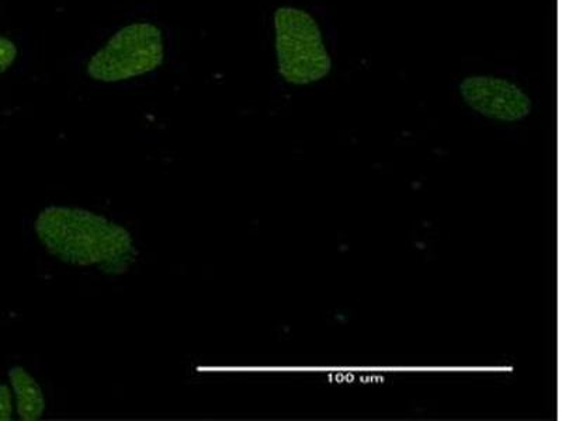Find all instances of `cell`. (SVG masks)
I'll list each match as a JSON object with an SVG mask.
<instances>
[{
	"label": "cell",
	"instance_id": "cell-4",
	"mask_svg": "<svg viewBox=\"0 0 562 421\" xmlns=\"http://www.w3.org/2000/svg\"><path fill=\"white\" fill-rule=\"evenodd\" d=\"M461 98L474 112L496 122L518 123L529 117L533 103L518 84L495 77H469L460 83Z\"/></svg>",
	"mask_w": 562,
	"mask_h": 421
},
{
	"label": "cell",
	"instance_id": "cell-1",
	"mask_svg": "<svg viewBox=\"0 0 562 421\" xmlns=\"http://www.w3.org/2000/svg\"><path fill=\"white\" fill-rule=\"evenodd\" d=\"M34 230L49 254L75 268L123 275L137 262L133 235L92 210L49 205L35 219Z\"/></svg>",
	"mask_w": 562,
	"mask_h": 421
},
{
	"label": "cell",
	"instance_id": "cell-3",
	"mask_svg": "<svg viewBox=\"0 0 562 421\" xmlns=\"http://www.w3.org/2000/svg\"><path fill=\"white\" fill-rule=\"evenodd\" d=\"M165 61L162 30L153 23L128 24L90 57L87 72L97 82H124L157 70Z\"/></svg>",
	"mask_w": 562,
	"mask_h": 421
},
{
	"label": "cell",
	"instance_id": "cell-6",
	"mask_svg": "<svg viewBox=\"0 0 562 421\" xmlns=\"http://www.w3.org/2000/svg\"><path fill=\"white\" fill-rule=\"evenodd\" d=\"M19 48L16 43L0 34V77L7 73L14 62L18 61Z\"/></svg>",
	"mask_w": 562,
	"mask_h": 421
},
{
	"label": "cell",
	"instance_id": "cell-7",
	"mask_svg": "<svg viewBox=\"0 0 562 421\" xmlns=\"http://www.w3.org/2000/svg\"><path fill=\"white\" fill-rule=\"evenodd\" d=\"M13 395L8 385L0 384V421L12 420Z\"/></svg>",
	"mask_w": 562,
	"mask_h": 421
},
{
	"label": "cell",
	"instance_id": "cell-2",
	"mask_svg": "<svg viewBox=\"0 0 562 421\" xmlns=\"http://www.w3.org/2000/svg\"><path fill=\"white\" fill-rule=\"evenodd\" d=\"M276 53L280 77L305 87L325 79L333 70L318 23L305 10L279 8L274 12Z\"/></svg>",
	"mask_w": 562,
	"mask_h": 421
},
{
	"label": "cell",
	"instance_id": "cell-5",
	"mask_svg": "<svg viewBox=\"0 0 562 421\" xmlns=\"http://www.w3.org/2000/svg\"><path fill=\"white\" fill-rule=\"evenodd\" d=\"M9 379L16 396L19 418L23 421L42 419L45 412V398L37 380L23 367L10 368Z\"/></svg>",
	"mask_w": 562,
	"mask_h": 421
}]
</instances>
